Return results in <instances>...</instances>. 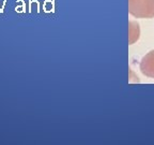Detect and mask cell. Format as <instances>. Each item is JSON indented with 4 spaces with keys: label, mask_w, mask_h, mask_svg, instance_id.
Here are the masks:
<instances>
[{
    "label": "cell",
    "mask_w": 154,
    "mask_h": 145,
    "mask_svg": "<svg viewBox=\"0 0 154 145\" xmlns=\"http://www.w3.org/2000/svg\"><path fill=\"white\" fill-rule=\"evenodd\" d=\"M33 9L39 12V2L37 1H30V7H29V12H31Z\"/></svg>",
    "instance_id": "6da1fadb"
},
{
    "label": "cell",
    "mask_w": 154,
    "mask_h": 145,
    "mask_svg": "<svg viewBox=\"0 0 154 145\" xmlns=\"http://www.w3.org/2000/svg\"><path fill=\"white\" fill-rule=\"evenodd\" d=\"M16 12H26V4H25V2L21 0V7H16L15 9Z\"/></svg>",
    "instance_id": "7a4b0ae2"
}]
</instances>
